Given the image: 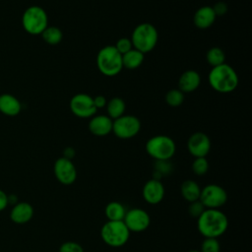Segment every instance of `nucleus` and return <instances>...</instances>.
<instances>
[{
  "instance_id": "1",
  "label": "nucleus",
  "mask_w": 252,
  "mask_h": 252,
  "mask_svg": "<svg viewBox=\"0 0 252 252\" xmlns=\"http://www.w3.org/2000/svg\"><path fill=\"white\" fill-rule=\"evenodd\" d=\"M228 227V219L220 209H206L197 219V228L204 237L218 238Z\"/></svg>"
},
{
  "instance_id": "2",
  "label": "nucleus",
  "mask_w": 252,
  "mask_h": 252,
  "mask_svg": "<svg viewBox=\"0 0 252 252\" xmlns=\"http://www.w3.org/2000/svg\"><path fill=\"white\" fill-rule=\"evenodd\" d=\"M210 86L218 93L228 94L238 86V76L234 69L223 63L213 67L208 76Z\"/></svg>"
},
{
  "instance_id": "3",
  "label": "nucleus",
  "mask_w": 252,
  "mask_h": 252,
  "mask_svg": "<svg viewBox=\"0 0 252 252\" xmlns=\"http://www.w3.org/2000/svg\"><path fill=\"white\" fill-rule=\"evenodd\" d=\"M158 38V33L157 29L150 23H142L134 29L130 39L133 48L146 54L156 47Z\"/></svg>"
},
{
  "instance_id": "4",
  "label": "nucleus",
  "mask_w": 252,
  "mask_h": 252,
  "mask_svg": "<svg viewBox=\"0 0 252 252\" xmlns=\"http://www.w3.org/2000/svg\"><path fill=\"white\" fill-rule=\"evenodd\" d=\"M96 66L101 74L108 77L116 76L123 68L122 55L114 45H106L97 52Z\"/></svg>"
},
{
  "instance_id": "5",
  "label": "nucleus",
  "mask_w": 252,
  "mask_h": 252,
  "mask_svg": "<svg viewBox=\"0 0 252 252\" xmlns=\"http://www.w3.org/2000/svg\"><path fill=\"white\" fill-rule=\"evenodd\" d=\"M101 239L110 247H121L127 243L130 231L123 220H108L100 229Z\"/></svg>"
},
{
  "instance_id": "6",
  "label": "nucleus",
  "mask_w": 252,
  "mask_h": 252,
  "mask_svg": "<svg viewBox=\"0 0 252 252\" xmlns=\"http://www.w3.org/2000/svg\"><path fill=\"white\" fill-rule=\"evenodd\" d=\"M174 141L165 135H157L146 143L147 154L156 160H169L175 154Z\"/></svg>"
},
{
  "instance_id": "7",
  "label": "nucleus",
  "mask_w": 252,
  "mask_h": 252,
  "mask_svg": "<svg viewBox=\"0 0 252 252\" xmlns=\"http://www.w3.org/2000/svg\"><path fill=\"white\" fill-rule=\"evenodd\" d=\"M22 24L25 31L31 34H41L47 28L48 17L39 6H31L23 14Z\"/></svg>"
},
{
  "instance_id": "8",
  "label": "nucleus",
  "mask_w": 252,
  "mask_h": 252,
  "mask_svg": "<svg viewBox=\"0 0 252 252\" xmlns=\"http://www.w3.org/2000/svg\"><path fill=\"white\" fill-rule=\"evenodd\" d=\"M141 129L140 120L134 115L123 114L112 122V132L119 139H131Z\"/></svg>"
},
{
  "instance_id": "9",
  "label": "nucleus",
  "mask_w": 252,
  "mask_h": 252,
  "mask_svg": "<svg viewBox=\"0 0 252 252\" xmlns=\"http://www.w3.org/2000/svg\"><path fill=\"white\" fill-rule=\"evenodd\" d=\"M199 200L206 209H220L226 203L227 193L218 184H208L201 189Z\"/></svg>"
},
{
  "instance_id": "10",
  "label": "nucleus",
  "mask_w": 252,
  "mask_h": 252,
  "mask_svg": "<svg viewBox=\"0 0 252 252\" xmlns=\"http://www.w3.org/2000/svg\"><path fill=\"white\" fill-rule=\"evenodd\" d=\"M70 109L72 113L80 118L93 117L96 112L94 99L87 94H77L70 100Z\"/></svg>"
},
{
  "instance_id": "11",
  "label": "nucleus",
  "mask_w": 252,
  "mask_h": 252,
  "mask_svg": "<svg viewBox=\"0 0 252 252\" xmlns=\"http://www.w3.org/2000/svg\"><path fill=\"white\" fill-rule=\"evenodd\" d=\"M123 221L130 232H141L149 227L151 218L145 210L134 208L126 212Z\"/></svg>"
},
{
  "instance_id": "12",
  "label": "nucleus",
  "mask_w": 252,
  "mask_h": 252,
  "mask_svg": "<svg viewBox=\"0 0 252 252\" xmlns=\"http://www.w3.org/2000/svg\"><path fill=\"white\" fill-rule=\"evenodd\" d=\"M53 171L56 179L63 185H71L77 179V169L73 161L63 157L56 159Z\"/></svg>"
},
{
  "instance_id": "13",
  "label": "nucleus",
  "mask_w": 252,
  "mask_h": 252,
  "mask_svg": "<svg viewBox=\"0 0 252 252\" xmlns=\"http://www.w3.org/2000/svg\"><path fill=\"white\" fill-rule=\"evenodd\" d=\"M187 149L194 158H206L211 150V140L203 132H195L187 141Z\"/></svg>"
},
{
  "instance_id": "14",
  "label": "nucleus",
  "mask_w": 252,
  "mask_h": 252,
  "mask_svg": "<svg viewBox=\"0 0 252 252\" xmlns=\"http://www.w3.org/2000/svg\"><path fill=\"white\" fill-rule=\"evenodd\" d=\"M164 193L165 190L162 182L154 178L148 180L142 189L144 200L151 205L160 203L164 197Z\"/></svg>"
},
{
  "instance_id": "15",
  "label": "nucleus",
  "mask_w": 252,
  "mask_h": 252,
  "mask_svg": "<svg viewBox=\"0 0 252 252\" xmlns=\"http://www.w3.org/2000/svg\"><path fill=\"white\" fill-rule=\"evenodd\" d=\"M112 122L107 115H94L89 122V130L95 136H106L112 132Z\"/></svg>"
},
{
  "instance_id": "16",
  "label": "nucleus",
  "mask_w": 252,
  "mask_h": 252,
  "mask_svg": "<svg viewBox=\"0 0 252 252\" xmlns=\"http://www.w3.org/2000/svg\"><path fill=\"white\" fill-rule=\"evenodd\" d=\"M33 217V208L30 203L19 202L15 204L10 212V219L13 222L24 224L29 222Z\"/></svg>"
},
{
  "instance_id": "17",
  "label": "nucleus",
  "mask_w": 252,
  "mask_h": 252,
  "mask_svg": "<svg viewBox=\"0 0 252 252\" xmlns=\"http://www.w3.org/2000/svg\"><path fill=\"white\" fill-rule=\"evenodd\" d=\"M201 84V77L197 71L187 70L181 74L178 80V90L184 93H192Z\"/></svg>"
},
{
  "instance_id": "18",
  "label": "nucleus",
  "mask_w": 252,
  "mask_h": 252,
  "mask_svg": "<svg viewBox=\"0 0 252 252\" xmlns=\"http://www.w3.org/2000/svg\"><path fill=\"white\" fill-rule=\"evenodd\" d=\"M216 14L212 6H203L199 8L193 17L194 25L201 30L210 28L216 21Z\"/></svg>"
},
{
  "instance_id": "19",
  "label": "nucleus",
  "mask_w": 252,
  "mask_h": 252,
  "mask_svg": "<svg viewBox=\"0 0 252 252\" xmlns=\"http://www.w3.org/2000/svg\"><path fill=\"white\" fill-rule=\"evenodd\" d=\"M21 102L14 95L4 94L0 95V111L8 116H16L21 111Z\"/></svg>"
},
{
  "instance_id": "20",
  "label": "nucleus",
  "mask_w": 252,
  "mask_h": 252,
  "mask_svg": "<svg viewBox=\"0 0 252 252\" xmlns=\"http://www.w3.org/2000/svg\"><path fill=\"white\" fill-rule=\"evenodd\" d=\"M180 192L182 197L190 203V202L199 200L200 194H201V188L196 181L192 179H187L182 182L180 186Z\"/></svg>"
},
{
  "instance_id": "21",
  "label": "nucleus",
  "mask_w": 252,
  "mask_h": 252,
  "mask_svg": "<svg viewBox=\"0 0 252 252\" xmlns=\"http://www.w3.org/2000/svg\"><path fill=\"white\" fill-rule=\"evenodd\" d=\"M144 55L139 50L132 48L128 52L122 55V64L123 67L129 70H134L140 67L144 61Z\"/></svg>"
},
{
  "instance_id": "22",
  "label": "nucleus",
  "mask_w": 252,
  "mask_h": 252,
  "mask_svg": "<svg viewBox=\"0 0 252 252\" xmlns=\"http://www.w3.org/2000/svg\"><path fill=\"white\" fill-rule=\"evenodd\" d=\"M105 107L107 111V116L110 117L112 120H114L125 113L126 104L121 97L115 96L106 102Z\"/></svg>"
},
{
  "instance_id": "23",
  "label": "nucleus",
  "mask_w": 252,
  "mask_h": 252,
  "mask_svg": "<svg viewBox=\"0 0 252 252\" xmlns=\"http://www.w3.org/2000/svg\"><path fill=\"white\" fill-rule=\"evenodd\" d=\"M126 212L125 207L117 201L109 202L104 209V213L108 220H123Z\"/></svg>"
},
{
  "instance_id": "24",
  "label": "nucleus",
  "mask_w": 252,
  "mask_h": 252,
  "mask_svg": "<svg viewBox=\"0 0 252 252\" xmlns=\"http://www.w3.org/2000/svg\"><path fill=\"white\" fill-rule=\"evenodd\" d=\"M41 36L46 43H48L50 45H56L62 40L63 32L57 27H48L47 26V28L41 32Z\"/></svg>"
},
{
  "instance_id": "25",
  "label": "nucleus",
  "mask_w": 252,
  "mask_h": 252,
  "mask_svg": "<svg viewBox=\"0 0 252 252\" xmlns=\"http://www.w3.org/2000/svg\"><path fill=\"white\" fill-rule=\"evenodd\" d=\"M206 59L212 67H216V66H219V65H221L224 63L225 55L221 48L212 47L208 50V52L206 54Z\"/></svg>"
},
{
  "instance_id": "26",
  "label": "nucleus",
  "mask_w": 252,
  "mask_h": 252,
  "mask_svg": "<svg viewBox=\"0 0 252 252\" xmlns=\"http://www.w3.org/2000/svg\"><path fill=\"white\" fill-rule=\"evenodd\" d=\"M165 102L171 107H177L184 101V94L178 89L169 90L165 94Z\"/></svg>"
},
{
  "instance_id": "27",
  "label": "nucleus",
  "mask_w": 252,
  "mask_h": 252,
  "mask_svg": "<svg viewBox=\"0 0 252 252\" xmlns=\"http://www.w3.org/2000/svg\"><path fill=\"white\" fill-rule=\"evenodd\" d=\"M172 167L169 160H156L155 163V171H154V179L160 180V178L168 174L171 171Z\"/></svg>"
},
{
  "instance_id": "28",
  "label": "nucleus",
  "mask_w": 252,
  "mask_h": 252,
  "mask_svg": "<svg viewBox=\"0 0 252 252\" xmlns=\"http://www.w3.org/2000/svg\"><path fill=\"white\" fill-rule=\"evenodd\" d=\"M209 170V162L206 158H195L192 163V171L198 176L205 175Z\"/></svg>"
},
{
  "instance_id": "29",
  "label": "nucleus",
  "mask_w": 252,
  "mask_h": 252,
  "mask_svg": "<svg viewBox=\"0 0 252 252\" xmlns=\"http://www.w3.org/2000/svg\"><path fill=\"white\" fill-rule=\"evenodd\" d=\"M220 245L218 238L205 237L201 245V252H220Z\"/></svg>"
},
{
  "instance_id": "30",
  "label": "nucleus",
  "mask_w": 252,
  "mask_h": 252,
  "mask_svg": "<svg viewBox=\"0 0 252 252\" xmlns=\"http://www.w3.org/2000/svg\"><path fill=\"white\" fill-rule=\"evenodd\" d=\"M205 210H206V208H205V206L203 205V203L200 200L190 202V204L188 206V213H189V215L191 217H193V218H196V219H198L203 214V212Z\"/></svg>"
},
{
  "instance_id": "31",
  "label": "nucleus",
  "mask_w": 252,
  "mask_h": 252,
  "mask_svg": "<svg viewBox=\"0 0 252 252\" xmlns=\"http://www.w3.org/2000/svg\"><path fill=\"white\" fill-rule=\"evenodd\" d=\"M114 47L117 49V51L121 55H123V54H125L126 52H128L129 50H131L133 48V44H132V41H131L130 38L121 37L116 41Z\"/></svg>"
},
{
  "instance_id": "32",
  "label": "nucleus",
  "mask_w": 252,
  "mask_h": 252,
  "mask_svg": "<svg viewBox=\"0 0 252 252\" xmlns=\"http://www.w3.org/2000/svg\"><path fill=\"white\" fill-rule=\"evenodd\" d=\"M59 252H84V249L78 242L66 241L60 245Z\"/></svg>"
},
{
  "instance_id": "33",
  "label": "nucleus",
  "mask_w": 252,
  "mask_h": 252,
  "mask_svg": "<svg viewBox=\"0 0 252 252\" xmlns=\"http://www.w3.org/2000/svg\"><path fill=\"white\" fill-rule=\"evenodd\" d=\"M213 10L216 14V16H222L224 14H226L227 12V5L224 2H217L213 7Z\"/></svg>"
},
{
  "instance_id": "34",
  "label": "nucleus",
  "mask_w": 252,
  "mask_h": 252,
  "mask_svg": "<svg viewBox=\"0 0 252 252\" xmlns=\"http://www.w3.org/2000/svg\"><path fill=\"white\" fill-rule=\"evenodd\" d=\"M93 99H94V106L96 107V109L104 107L107 102L106 98L103 95H96V96L93 97Z\"/></svg>"
},
{
  "instance_id": "35",
  "label": "nucleus",
  "mask_w": 252,
  "mask_h": 252,
  "mask_svg": "<svg viewBox=\"0 0 252 252\" xmlns=\"http://www.w3.org/2000/svg\"><path fill=\"white\" fill-rule=\"evenodd\" d=\"M8 205H9L8 195L3 190L0 189V212L5 210Z\"/></svg>"
},
{
  "instance_id": "36",
  "label": "nucleus",
  "mask_w": 252,
  "mask_h": 252,
  "mask_svg": "<svg viewBox=\"0 0 252 252\" xmlns=\"http://www.w3.org/2000/svg\"><path fill=\"white\" fill-rule=\"evenodd\" d=\"M74 157H75V150H74L73 148L68 147V148H66V149L64 150V152H63V158L72 160V158H73Z\"/></svg>"
},
{
  "instance_id": "37",
  "label": "nucleus",
  "mask_w": 252,
  "mask_h": 252,
  "mask_svg": "<svg viewBox=\"0 0 252 252\" xmlns=\"http://www.w3.org/2000/svg\"><path fill=\"white\" fill-rule=\"evenodd\" d=\"M188 252H201V251H200V250H195V249H194V250H190V251H188Z\"/></svg>"
}]
</instances>
